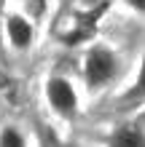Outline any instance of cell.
I'll use <instances>...</instances> for the list:
<instances>
[{
	"instance_id": "obj_1",
	"label": "cell",
	"mask_w": 145,
	"mask_h": 147,
	"mask_svg": "<svg viewBox=\"0 0 145 147\" xmlns=\"http://www.w3.org/2000/svg\"><path fill=\"white\" fill-rule=\"evenodd\" d=\"M116 67H118V59L110 48L105 46H97L89 51L86 56V67H83V75H86V83L91 88H99V86H105L110 78L116 75Z\"/></svg>"
},
{
	"instance_id": "obj_2",
	"label": "cell",
	"mask_w": 145,
	"mask_h": 147,
	"mask_svg": "<svg viewBox=\"0 0 145 147\" xmlns=\"http://www.w3.org/2000/svg\"><path fill=\"white\" fill-rule=\"evenodd\" d=\"M46 96L51 102V107H54L59 115H75V107H78V96H75V88L70 86V80H65V78H51L46 83Z\"/></svg>"
},
{
	"instance_id": "obj_3",
	"label": "cell",
	"mask_w": 145,
	"mask_h": 147,
	"mask_svg": "<svg viewBox=\"0 0 145 147\" xmlns=\"http://www.w3.org/2000/svg\"><path fill=\"white\" fill-rule=\"evenodd\" d=\"M5 32H8V40H11L14 48H30L32 46V24L27 19H22V16H11L5 24Z\"/></svg>"
},
{
	"instance_id": "obj_4",
	"label": "cell",
	"mask_w": 145,
	"mask_h": 147,
	"mask_svg": "<svg viewBox=\"0 0 145 147\" xmlns=\"http://www.w3.org/2000/svg\"><path fill=\"white\" fill-rule=\"evenodd\" d=\"M113 147H145V134L137 126H121L113 134Z\"/></svg>"
},
{
	"instance_id": "obj_5",
	"label": "cell",
	"mask_w": 145,
	"mask_h": 147,
	"mask_svg": "<svg viewBox=\"0 0 145 147\" xmlns=\"http://www.w3.org/2000/svg\"><path fill=\"white\" fill-rule=\"evenodd\" d=\"M0 147H27V144H24V136L16 126H5L0 131Z\"/></svg>"
},
{
	"instance_id": "obj_6",
	"label": "cell",
	"mask_w": 145,
	"mask_h": 147,
	"mask_svg": "<svg viewBox=\"0 0 145 147\" xmlns=\"http://www.w3.org/2000/svg\"><path fill=\"white\" fill-rule=\"evenodd\" d=\"M140 94H145V56H142V70H140V78H137V83H134V88H132V96H140Z\"/></svg>"
},
{
	"instance_id": "obj_7",
	"label": "cell",
	"mask_w": 145,
	"mask_h": 147,
	"mask_svg": "<svg viewBox=\"0 0 145 147\" xmlns=\"http://www.w3.org/2000/svg\"><path fill=\"white\" fill-rule=\"evenodd\" d=\"M43 147H67V144H62L54 134H48V131H46V134H43Z\"/></svg>"
},
{
	"instance_id": "obj_8",
	"label": "cell",
	"mask_w": 145,
	"mask_h": 147,
	"mask_svg": "<svg viewBox=\"0 0 145 147\" xmlns=\"http://www.w3.org/2000/svg\"><path fill=\"white\" fill-rule=\"evenodd\" d=\"M126 3H129L134 11H142V13H145V0H126Z\"/></svg>"
},
{
	"instance_id": "obj_9",
	"label": "cell",
	"mask_w": 145,
	"mask_h": 147,
	"mask_svg": "<svg viewBox=\"0 0 145 147\" xmlns=\"http://www.w3.org/2000/svg\"><path fill=\"white\" fill-rule=\"evenodd\" d=\"M89 3H94V0H89Z\"/></svg>"
}]
</instances>
